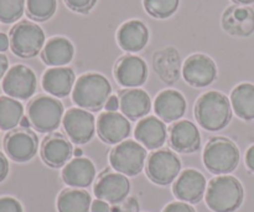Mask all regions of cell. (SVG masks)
Returning <instances> with one entry per match:
<instances>
[{
    "label": "cell",
    "mask_w": 254,
    "mask_h": 212,
    "mask_svg": "<svg viewBox=\"0 0 254 212\" xmlns=\"http://www.w3.org/2000/svg\"><path fill=\"white\" fill-rule=\"evenodd\" d=\"M203 164L215 175H228L240 164V149L235 141L225 137H215L203 149Z\"/></svg>",
    "instance_id": "277c9868"
},
{
    "label": "cell",
    "mask_w": 254,
    "mask_h": 212,
    "mask_svg": "<svg viewBox=\"0 0 254 212\" xmlns=\"http://www.w3.org/2000/svg\"><path fill=\"white\" fill-rule=\"evenodd\" d=\"M2 91L14 99H30L36 92L37 78L35 72L25 65H15L2 78Z\"/></svg>",
    "instance_id": "9c48e42d"
},
{
    "label": "cell",
    "mask_w": 254,
    "mask_h": 212,
    "mask_svg": "<svg viewBox=\"0 0 254 212\" xmlns=\"http://www.w3.org/2000/svg\"><path fill=\"white\" fill-rule=\"evenodd\" d=\"M154 69L165 83H175L180 77V55L174 47H166L155 52Z\"/></svg>",
    "instance_id": "4316f807"
},
{
    "label": "cell",
    "mask_w": 254,
    "mask_h": 212,
    "mask_svg": "<svg viewBox=\"0 0 254 212\" xmlns=\"http://www.w3.org/2000/svg\"><path fill=\"white\" fill-rule=\"evenodd\" d=\"M92 198L84 189H64L57 198L59 212H91Z\"/></svg>",
    "instance_id": "f1b7e54d"
},
{
    "label": "cell",
    "mask_w": 254,
    "mask_h": 212,
    "mask_svg": "<svg viewBox=\"0 0 254 212\" xmlns=\"http://www.w3.org/2000/svg\"><path fill=\"white\" fill-rule=\"evenodd\" d=\"M207 183L201 171L185 169L173 185V194L178 200L188 204H198L206 194Z\"/></svg>",
    "instance_id": "5bb4252c"
},
{
    "label": "cell",
    "mask_w": 254,
    "mask_h": 212,
    "mask_svg": "<svg viewBox=\"0 0 254 212\" xmlns=\"http://www.w3.org/2000/svg\"><path fill=\"white\" fill-rule=\"evenodd\" d=\"M62 126L67 138L77 145L87 144L96 133V118L89 111L82 108H69L64 113Z\"/></svg>",
    "instance_id": "30bf717a"
},
{
    "label": "cell",
    "mask_w": 254,
    "mask_h": 212,
    "mask_svg": "<svg viewBox=\"0 0 254 212\" xmlns=\"http://www.w3.org/2000/svg\"><path fill=\"white\" fill-rule=\"evenodd\" d=\"M9 40L12 54L21 59H31L44 49L45 32L35 22L22 20L11 27Z\"/></svg>",
    "instance_id": "8992f818"
},
{
    "label": "cell",
    "mask_w": 254,
    "mask_h": 212,
    "mask_svg": "<svg viewBox=\"0 0 254 212\" xmlns=\"http://www.w3.org/2000/svg\"><path fill=\"white\" fill-rule=\"evenodd\" d=\"M67 7L76 12L87 14L96 5L97 0H64Z\"/></svg>",
    "instance_id": "836d02e7"
},
{
    "label": "cell",
    "mask_w": 254,
    "mask_h": 212,
    "mask_svg": "<svg viewBox=\"0 0 254 212\" xmlns=\"http://www.w3.org/2000/svg\"><path fill=\"white\" fill-rule=\"evenodd\" d=\"M6 155L16 163L30 161L37 153L39 139L30 128H15L6 134L4 139Z\"/></svg>",
    "instance_id": "8fae6325"
},
{
    "label": "cell",
    "mask_w": 254,
    "mask_h": 212,
    "mask_svg": "<svg viewBox=\"0 0 254 212\" xmlns=\"http://www.w3.org/2000/svg\"><path fill=\"white\" fill-rule=\"evenodd\" d=\"M145 171L148 178L156 185H170L180 175L181 160L170 149H158L146 159Z\"/></svg>",
    "instance_id": "ba28073f"
},
{
    "label": "cell",
    "mask_w": 254,
    "mask_h": 212,
    "mask_svg": "<svg viewBox=\"0 0 254 212\" xmlns=\"http://www.w3.org/2000/svg\"><path fill=\"white\" fill-rule=\"evenodd\" d=\"M169 144L178 153H195L201 146L200 131L195 123L188 119L175 122L169 128Z\"/></svg>",
    "instance_id": "ac0fdd59"
},
{
    "label": "cell",
    "mask_w": 254,
    "mask_h": 212,
    "mask_svg": "<svg viewBox=\"0 0 254 212\" xmlns=\"http://www.w3.org/2000/svg\"><path fill=\"white\" fill-rule=\"evenodd\" d=\"M56 0H26V14L35 21H46L56 11Z\"/></svg>",
    "instance_id": "4dcf8cb0"
},
{
    "label": "cell",
    "mask_w": 254,
    "mask_h": 212,
    "mask_svg": "<svg viewBox=\"0 0 254 212\" xmlns=\"http://www.w3.org/2000/svg\"><path fill=\"white\" fill-rule=\"evenodd\" d=\"M73 155H74V158H79V156H82L81 149H76V150L73 151Z\"/></svg>",
    "instance_id": "bcb514c9"
},
{
    "label": "cell",
    "mask_w": 254,
    "mask_h": 212,
    "mask_svg": "<svg viewBox=\"0 0 254 212\" xmlns=\"http://www.w3.org/2000/svg\"><path fill=\"white\" fill-rule=\"evenodd\" d=\"M111 212H139V203L134 198H128L123 203L113 205Z\"/></svg>",
    "instance_id": "d590c367"
},
{
    "label": "cell",
    "mask_w": 254,
    "mask_h": 212,
    "mask_svg": "<svg viewBox=\"0 0 254 212\" xmlns=\"http://www.w3.org/2000/svg\"><path fill=\"white\" fill-rule=\"evenodd\" d=\"M245 199V190L237 178L220 175L211 179L206 189V205L213 212H236Z\"/></svg>",
    "instance_id": "7a4b0ae2"
},
{
    "label": "cell",
    "mask_w": 254,
    "mask_h": 212,
    "mask_svg": "<svg viewBox=\"0 0 254 212\" xmlns=\"http://www.w3.org/2000/svg\"><path fill=\"white\" fill-rule=\"evenodd\" d=\"M222 27L232 36H251L254 32V10L247 5L227 7L222 15Z\"/></svg>",
    "instance_id": "ffe728a7"
},
{
    "label": "cell",
    "mask_w": 254,
    "mask_h": 212,
    "mask_svg": "<svg viewBox=\"0 0 254 212\" xmlns=\"http://www.w3.org/2000/svg\"><path fill=\"white\" fill-rule=\"evenodd\" d=\"M91 212H111V206L106 201L97 199V200L92 201Z\"/></svg>",
    "instance_id": "74e56055"
},
{
    "label": "cell",
    "mask_w": 254,
    "mask_h": 212,
    "mask_svg": "<svg viewBox=\"0 0 254 212\" xmlns=\"http://www.w3.org/2000/svg\"><path fill=\"white\" fill-rule=\"evenodd\" d=\"M74 56L73 44L68 39L55 36L45 44L41 51V59L47 66L64 67Z\"/></svg>",
    "instance_id": "484cf974"
},
{
    "label": "cell",
    "mask_w": 254,
    "mask_h": 212,
    "mask_svg": "<svg viewBox=\"0 0 254 212\" xmlns=\"http://www.w3.org/2000/svg\"><path fill=\"white\" fill-rule=\"evenodd\" d=\"M233 2H236L237 5H248V4H253L254 0H232Z\"/></svg>",
    "instance_id": "f6af8a7d"
},
{
    "label": "cell",
    "mask_w": 254,
    "mask_h": 212,
    "mask_svg": "<svg viewBox=\"0 0 254 212\" xmlns=\"http://www.w3.org/2000/svg\"><path fill=\"white\" fill-rule=\"evenodd\" d=\"M0 212H24V210L16 199L4 196L0 198Z\"/></svg>",
    "instance_id": "e575fe53"
},
{
    "label": "cell",
    "mask_w": 254,
    "mask_h": 212,
    "mask_svg": "<svg viewBox=\"0 0 254 212\" xmlns=\"http://www.w3.org/2000/svg\"><path fill=\"white\" fill-rule=\"evenodd\" d=\"M112 96V86L103 74L89 72L78 77L72 91V101L78 108L97 112Z\"/></svg>",
    "instance_id": "3957f363"
},
{
    "label": "cell",
    "mask_w": 254,
    "mask_h": 212,
    "mask_svg": "<svg viewBox=\"0 0 254 212\" xmlns=\"http://www.w3.org/2000/svg\"><path fill=\"white\" fill-rule=\"evenodd\" d=\"M188 103L181 92L176 89H164L154 101V111L158 118L165 123H174L184 117Z\"/></svg>",
    "instance_id": "44dd1931"
},
{
    "label": "cell",
    "mask_w": 254,
    "mask_h": 212,
    "mask_svg": "<svg viewBox=\"0 0 254 212\" xmlns=\"http://www.w3.org/2000/svg\"><path fill=\"white\" fill-rule=\"evenodd\" d=\"M163 212H196V210L190 204L184 203V201H175L166 205Z\"/></svg>",
    "instance_id": "8d00e7d4"
},
{
    "label": "cell",
    "mask_w": 254,
    "mask_h": 212,
    "mask_svg": "<svg viewBox=\"0 0 254 212\" xmlns=\"http://www.w3.org/2000/svg\"><path fill=\"white\" fill-rule=\"evenodd\" d=\"M20 127H22V128H30V127H31L27 117H24V118L21 119V122H20Z\"/></svg>",
    "instance_id": "ee69618b"
},
{
    "label": "cell",
    "mask_w": 254,
    "mask_h": 212,
    "mask_svg": "<svg viewBox=\"0 0 254 212\" xmlns=\"http://www.w3.org/2000/svg\"><path fill=\"white\" fill-rule=\"evenodd\" d=\"M246 165L252 173H254V144L248 148L247 153H246Z\"/></svg>",
    "instance_id": "b9f144b4"
},
{
    "label": "cell",
    "mask_w": 254,
    "mask_h": 212,
    "mask_svg": "<svg viewBox=\"0 0 254 212\" xmlns=\"http://www.w3.org/2000/svg\"><path fill=\"white\" fill-rule=\"evenodd\" d=\"M64 104L59 98L37 96L27 104L26 117L34 129L40 133H54L64 119Z\"/></svg>",
    "instance_id": "5b68a950"
},
{
    "label": "cell",
    "mask_w": 254,
    "mask_h": 212,
    "mask_svg": "<svg viewBox=\"0 0 254 212\" xmlns=\"http://www.w3.org/2000/svg\"><path fill=\"white\" fill-rule=\"evenodd\" d=\"M41 158L50 168H64L73 156V145L67 137L60 132L50 133L41 143Z\"/></svg>",
    "instance_id": "9a60e30c"
},
{
    "label": "cell",
    "mask_w": 254,
    "mask_h": 212,
    "mask_svg": "<svg viewBox=\"0 0 254 212\" xmlns=\"http://www.w3.org/2000/svg\"><path fill=\"white\" fill-rule=\"evenodd\" d=\"M9 71V60L2 52H0V79H2Z\"/></svg>",
    "instance_id": "ab89813d"
},
{
    "label": "cell",
    "mask_w": 254,
    "mask_h": 212,
    "mask_svg": "<svg viewBox=\"0 0 254 212\" xmlns=\"http://www.w3.org/2000/svg\"><path fill=\"white\" fill-rule=\"evenodd\" d=\"M93 193L99 200L117 205L128 199L129 193H130V181L128 176L123 174L106 170L97 179Z\"/></svg>",
    "instance_id": "7c38bea8"
},
{
    "label": "cell",
    "mask_w": 254,
    "mask_h": 212,
    "mask_svg": "<svg viewBox=\"0 0 254 212\" xmlns=\"http://www.w3.org/2000/svg\"><path fill=\"white\" fill-rule=\"evenodd\" d=\"M134 137L148 150H158L168 139V128L158 117L146 116L136 124Z\"/></svg>",
    "instance_id": "d6986e66"
},
{
    "label": "cell",
    "mask_w": 254,
    "mask_h": 212,
    "mask_svg": "<svg viewBox=\"0 0 254 212\" xmlns=\"http://www.w3.org/2000/svg\"><path fill=\"white\" fill-rule=\"evenodd\" d=\"M24 118V106L17 99L7 96L0 97V129L12 131L20 126Z\"/></svg>",
    "instance_id": "f546056e"
},
{
    "label": "cell",
    "mask_w": 254,
    "mask_h": 212,
    "mask_svg": "<svg viewBox=\"0 0 254 212\" xmlns=\"http://www.w3.org/2000/svg\"><path fill=\"white\" fill-rule=\"evenodd\" d=\"M96 166L93 161L84 156L73 158L62 169V180L69 188L86 189L96 179Z\"/></svg>",
    "instance_id": "7402d4cb"
},
{
    "label": "cell",
    "mask_w": 254,
    "mask_h": 212,
    "mask_svg": "<svg viewBox=\"0 0 254 212\" xmlns=\"http://www.w3.org/2000/svg\"><path fill=\"white\" fill-rule=\"evenodd\" d=\"M76 74L69 67H51L42 76V88L55 98H64L73 91Z\"/></svg>",
    "instance_id": "cb8c5ba5"
},
{
    "label": "cell",
    "mask_w": 254,
    "mask_h": 212,
    "mask_svg": "<svg viewBox=\"0 0 254 212\" xmlns=\"http://www.w3.org/2000/svg\"><path fill=\"white\" fill-rule=\"evenodd\" d=\"M106 109L109 112H117V109L119 108V98L116 96V94H112L109 97V99L106 103Z\"/></svg>",
    "instance_id": "60d3db41"
},
{
    "label": "cell",
    "mask_w": 254,
    "mask_h": 212,
    "mask_svg": "<svg viewBox=\"0 0 254 212\" xmlns=\"http://www.w3.org/2000/svg\"><path fill=\"white\" fill-rule=\"evenodd\" d=\"M231 106L238 118L243 121L254 119V84L241 83L231 93Z\"/></svg>",
    "instance_id": "83f0119b"
},
{
    "label": "cell",
    "mask_w": 254,
    "mask_h": 212,
    "mask_svg": "<svg viewBox=\"0 0 254 212\" xmlns=\"http://www.w3.org/2000/svg\"><path fill=\"white\" fill-rule=\"evenodd\" d=\"M193 114L201 128L208 132L225 129L232 119V106L226 94L218 91H208L198 97Z\"/></svg>",
    "instance_id": "6da1fadb"
},
{
    "label": "cell",
    "mask_w": 254,
    "mask_h": 212,
    "mask_svg": "<svg viewBox=\"0 0 254 212\" xmlns=\"http://www.w3.org/2000/svg\"><path fill=\"white\" fill-rule=\"evenodd\" d=\"M117 41L126 52H139L148 45L149 30L140 20H129L119 27Z\"/></svg>",
    "instance_id": "d4e9b609"
},
{
    "label": "cell",
    "mask_w": 254,
    "mask_h": 212,
    "mask_svg": "<svg viewBox=\"0 0 254 212\" xmlns=\"http://www.w3.org/2000/svg\"><path fill=\"white\" fill-rule=\"evenodd\" d=\"M183 77L190 86L205 88L217 78V66L207 55L193 54L184 62Z\"/></svg>",
    "instance_id": "4fadbf2b"
},
{
    "label": "cell",
    "mask_w": 254,
    "mask_h": 212,
    "mask_svg": "<svg viewBox=\"0 0 254 212\" xmlns=\"http://www.w3.org/2000/svg\"><path fill=\"white\" fill-rule=\"evenodd\" d=\"M26 0H0V22L12 24L24 15Z\"/></svg>",
    "instance_id": "d6a6232c"
},
{
    "label": "cell",
    "mask_w": 254,
    "mask_h": 212,
    "mask_svg": "<svg viewBox=\"0 0 254 212\" xmlns=\"http://www.w3.org/2000/svg\"><path fill=\"white\" fill-rule=\"evenodd\" d=\"M114 77L122 87L139 88L148 79V66L141 57L126 55L117 61Z\"/></svg>",
    "instance_id": "2e32d148"
},
{
    "label": "cell",
    "mask_w": 254,
    "mask_h": 212,
    "mask_svg": "<svg viewBox=\"0 0 254 212\" xmlns=\"http://www.w3.org/2000/svg\"><path fill=\"white\" fill-rule=\"evenodd\" d=\"M10 46V40L6 34L0 32V52H5Z\"/></svg>",
    "instance_id": "7bdbcfd3"
},
{
    "label": "cell",
    "mask_w": 254,
    "mask_h": 212,
    "mask_svg": "<svg viewBox=\"0 0 254 212\" xmlns=\"http://www.w3.org/2000/svg\"><path fill=\"white\" fill-rule=\"evenodd\" d=\"M131 126L126 116L118 112L106 111L97 119V133L107 144L117 145L130 136Z\"/></svg>",
    "instance_id": "e0dca14e"
},
{
    "label": "cell",
    "mask_w": 254,
    "mask_h": 212,
    "mask_svg": "<svg viewBox=\"0 0 254 212\" xmlns=\"http://www.w3.org/2000/svg\"><path fill=\"white\" fill-rule=\"evenodd\" d=\"M109 164L117 173L136 176L143 171L146 164V149L136 141L126 139L111 150Z\"/></svg>",
    "instance_id": "52a82bcc"
},
{
    "label": "cell",
    "mask_w": 254,
    "mask_h": 212,
    "mask_svg": "<svg viewBox=\"0 0 254 212\" xmlns=\"http://www.w3.org/2000/svg\"><path fill=\"white\" fill-rule=\"evenodd\" d=\"M180 0H143L145 11L155 19H168L178 10Z\"/></svg>",
    "instance_id": "1f68e13d"
},
{
    "label": "cell",
    "mask_w": 254,
    "mask_h": 212,
    "mask_svg": "<svg viewBox=\"0 0 254 212\" xmlns=\"http://www.w3.org/2000/svg\"><path fill=\"white\" fill-rule=\"evenodd\" d=\"M7 174H9V161H7L6 156L0 151V183L6 179Z\"/></svg>",
    "instance_id": "f35d334b"
},
{
    "label": "cell",
    "mask_w": 254,
    "mask_h": 212,
    "mask_svg": "<svg viewBox=\"0 0 254 212\" xmlns=\"http://www.w3.org/2000/svg\"><path fill=\"white\" fill-rule=\"evenodd\" d=\"M119 109L130 121H140L149 114L151 99L148 92L140 88H127L119 92Z\"/></svg>",
    "instance_id": "603a6c76"
}]
</instances>
